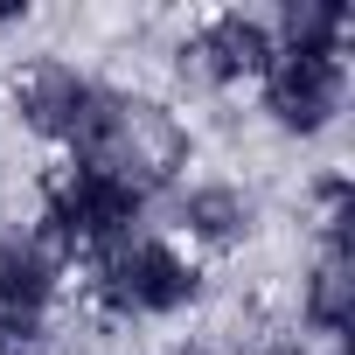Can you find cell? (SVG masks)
Returning <instances> with one entry per match:
<instances>
[{
    "label": "cell",
    "mask_w": 355,
    "mask_h": 355,
    "mask_svg": "<svg viewBox=\"0 0 355 355\" xmlns=\"http://www.w3.org/2000/svg\"><path fill=\"white\" fill-rule=\"evenodd\" d=\"M70 153H77V167L112 174V182H125V189L146 196V189H160V182L182 174L189 132L174 125V112H160V105H146V98L98 91L91 112H84V125H77V139H70Z\"/></svg>",
    "instance_id": "obj_1"
},
{
    "label": "cell",
    "mask_w": 355,
    "mask_h": 355,
    "mask_svg": "<svg viewBox=\"0 0 355 355\" xmlns=\"http://www.w3.org/2000/svg\"><path fill=\"white\" fill-rule=\"evenodd\" d=\"M202 293L196 265L160 244V237H125L112 251H98V300L125 320H146V313H182L189 300Z\"/></svg>",
    "instance_id": "obj_2"
},
{
    "label": "cell",
    "mask_w": 355,
    "mask_h": 355,
    "mask_svg": "<svg viewBox=\"0 0 355 355\" xmlns=\"http://www.w3.org/2000/svg\"><path fill=\"white\" fill-rule=\"evenodd\" d=\"M139 216H146V196L91 167H70L63 182H49V209H42L56 251H112L139 237Z\"/></svg>",
    "instance_id": "obj_3"
},
{
    "label": "cell",
    "mask_w": 355,
    "mask_h": 355,
    "mask_svg": "<svg viewBox=\"0 0 355 355\" xmlns=\"http://www.w3.org/2000/svg\"><path fill=\"white\" fill-rule=\"evenodd\" d=\"M341 91H348L341 49H279L272 70H265V112L300 139L320 132L341 112Z\"/></svg>",
    "instance_id": "obj_4"
},
{
    "label": "cell",
    "mask_w": 355,
    "mask_h": 355,
    "mask_svg": "<svg viewBox=\"0 0 355 355\" xmlns=\"http://www.w3.org/2000/svg\"><path fill=\"white\" fill-rule=\"evenodd\" d=\"M272 56H279V42H272V28H265L258 15H216V21H202V28L189 35V49H182V63H189L196 77H209V84L265 77Z\"/></svg>",
    "instance_id": "obj_5"
},
{
    "label": "cell",
    "mask_w": 355,
    "mask_h": 355,
    "mask_svg": "<svg viewBox=\"0 0 355 355\" xmlns=\"http://www.w3.org/2000/svg\"><path fill=\"white\" fill-rule=\"evenodd\" d=\"M91 98H98V84L91 77H77L70 63H35L21 84H15V105H21V119L42 132V139H77V125H84V112H91Z\"/></svg>",
    "instance_id": "obj_6"
},
{
    "label": "cell",
    "mask_w": 355,
    "mask_h": 355,
    "mask_svg": "<svg viewBox=\"0 0 355 355\" xmlns=\"http://www.w3.org/2000/svg\"><path fill=\"white\" fill-rule=\"evenodd\" d=\"M56 293V251L42 237H0V313L35 320Z\"/></svg>",
    "instance_id": "obj_7"
},
{
    "label": "cell",
    "mask_w": 355,
    "mask_h": 355,
    "mask_svg": "<svg viewBox=\"0 0 355 355\" xmlns=\"http://www.w3.org/2000/svg\"><path fill=\"white\" fill-rule=\"evenodd\" d=\"M182 223H189V237H202V244H244L251 237V196L244 189H230V182H202V189H189V202H182Z\"/></svg>",
    "instance_id": "obj_8"
},
{
    "label": "cell",
    "mask_w": 355,
    "mask_h": 355,
    "mask_svg": "<svg viewBox=\"0 0 355 355\" xmlns=\"http://www.w3.org/2000/svg\"><path fill=\"white\" fill-rule=\"evenodd\" d=\"M348 320H355V272H348V251H327L306 279V327L341 341Z\"/></svg>",
    "instance_id": "obj_9"
},
{
    "label": "cell",
    "mask_w": 355,
    "mask_h": 355,
    "mask_svg": "<svg viewBox=\"0 0 355 355\" xmlns=\"http://www.w3.org/2000/svg\"><path fill=\"white\" fill-rule=\"evenodd\" d=\"M348 35V8L341 0H286L279 8V49H341Z\"/></svg>",
    "instance_id": "obj_10"
},
{
    "label": "cell",
    "mask_w": 355,
    "mask_h": 355,
    "mask_svg": "<svg viewBox=\"0 0 355 355\" xmlns=\"http://www.w3.org/2000/svg\"><path fill=\"white\" fill-rule=\"evenodd\" d=\"M15 327H28V320H8V313H0V348H8V334H15Z\"/></svg>",
    "instance_id": "obj_11"
},
{
    "label": "cell",
    "mask_w": 355,
    "mask_h": 355,
    "mask_svg": "<svg viewBox=\"0 0 355 355\" xmlns=\"http://www.w3.org/2000/svg\"><path fill=\"white\" fill-rule=\"evenodd\" d=\"M182 355H209V348H182Z\"/></svg>",
    "instance_id": "obj_12"
}]
</instances>
